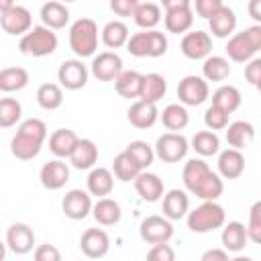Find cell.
<instances>
[{
	"label": "cell",
	"instance_id": "11",
	"mask_svg": "<svg viewBox=\"0 0 261 261\" xmlns=\"http://www.w3.org/2000/svg\"><path fill=\"white\" fill-rule=\"evenodd\" d=\"M139 234L145 243L149 245H159V243H169V239L173 237V224L159 216V214H151L147 218L141 220L139 224Z\"/></svg>",
	"mask_w": 261,
	"mask_h": 261
},
{
	"label": "cell",
	"instance_id": "36",
	"mask_svg": "<svg viewBox=\"0 0 261 261\" xmlns=\"http://www.w3.org/2000/svg\"><path fill=\"white\" fill-rule=\"evenodd\" d=\"M128 37H130L128 27L122 20H110L100 31V39H102V43L108 49H120V47H124L126 41H128Z\"/></svg>",
	"mask_w": 261,
	"mask_h": 261
},
{
	"label": "cell",
	"instance_id": "49",
	"mask_svg": "<svg viewBox=\"0 0 261 261\" xmlns=\"http://www.w3.org/2000/svg\"><path fill=\"white\" fill-rule=\"evenodd\" d=\"M245 80L253 88H259L261 86V59L259 57L247 61V65H245Z\"/></svg>",
	"mask_w": 261,
	"mask_h": 261
},
{
	"label": "cell",
	"instance_id": "19",
	"mask_svg": "<svg viewBox=\"0 0 261 261\" xmlns=\"http://www.w3.org/2000/svg\"><path fill=\"white\" fill-rule=\"evenodd\" d=\"M80 249L88 259H102L110 251V237L102 228H88L80 239Z\"/></svg>",
	"mask_w": 261,
	"mask_h": 261
},
{
	"label": "cell",
	"instance_id": "1",
	"mask_svg": "<svg viewBox=\"0 0 261 261\" xmlns=\"http://www.w3.org/2000/svg\"><path fill=\"white\" fill-rule=\"evenodd\" d=\"M181 181L184 188L200 198L202 202H216L224 192V181L216 171L210 169V165L204 159H188L181 169Z\"/></svg>",
	"mask_w": 261,
	"mask_h": 261
},
{
	"label": "cell",
	"instance_id": "50",
	"mask_svg": "<svg viewBox=\"0 0 261 261\" xmlns=\"http://www.w3.org/2000/svg\"><path fill=\"white\" fill-rule=\"evenodd\" d=\"M222 6V2L220 0H196V4H194V8H196V14L198 16H202V18H210L218 8Z\"/></svg>",
	"mask_w": 261,
	"mask_h": 261
},
{
	"label": "cell",
	"instance_id": "38",
	"mask_svg": "<svg viewBox=\"0 0 261 261\" xmlns=\"http://www.w3.org/2000/svg\"><path fill=\"white\" fill-rule=\"evenodd\" d=\"M159 118L163 122V126L169 130V133H179L188 126L190 122V114H188V108L181 106V104H167L163 108V112H159Z\"/></svg>",
	"mask_w": 261,
	"mask_h": 261
},
{
	"label": "cell",
	"instance_id": "2",
	"mask_svg": "<svg viewBox=\"0 0 261 261\" xmlns=\"http://www.w3.org/2000/svg\"><path fill=\"white\" fill-rule=\"evenodd\" d=\"M45 139L47 124L41 118H27L18 124L14 137L10 139V153L20 161H31L41 153Z\"/></svg>",
	"mask_w": 261,
	"mask_h": 261
},
{
	"label": "cell",
	"instance_id": "55",
	"mask_svg": "<svg viewBox=\"0 0 261 261\" xmlns=\"http://www.w3.org/2000/svg\"><path fill=\"white\" fill-rule=\"evenodd\" d=\"M6 249H8V247H6V243H4V241H0V261H4V259H6Z\"/></svg>",
	"mask_w": 261,
	"mask_h": 261
},
{
	"label": "cell",
	"instance_id": "5",
	"mask_svg": "<svg viewBox=\"0 0 261 261\" xmlns=\"http://www.w3.org/2000/svg\"><path fill=\"white\" fill-rule=\"evenodd\" d=\"M186 222L192 232L204 234L222 228V224L226 222V212L218 202H202L186 214Z\"/></svg>",
	"mask_w": 261,
	"mask_h": 261
},
{
	"label": "cell",
	"instance_id": "12",
	"mask_svg": "<svg viewBox=\"0 0 261 261\" xmlns=\"http://www.w3.org/2000/svg\"><path fill=\"white\" fill-rule=\"evenodd\" d=\"M122 69V57L116 51H102L90 63V71L98 82H114Z\"/></svg>",
	"mask_w": 261,
	"mask_h": 261
},
{
	"label": "cell",
	"instance_id": "17",
	"mask_svg": "<svg viewBox=\"0 0 261 261\" xmlns=\"http://www.w3.org/2000/svg\"><path fill=\"white\" fill-rule=\"evenodd\" d=\"M6 247L16 255H27L35 247V230L27 222H14L6 228Z\"/></svg>",
	"mask_w": 261,
	"mask_h": 261
},
{
	"label": "cell",
	"instance_id": "16",
	"mask_svg": "<svg viewBox=\"0 0 261 261\" xmlns=\"http://www.w3.org/2000/svg\"><path fill=\"white\" fill-rule=\"evenodd\" d=\"M92 196L86 192V190H80V188H73L69 190L63 200H61V210L67 218L71 220H84L90 212H92Z\"/></svg>",
	"mask_w": 261,
	"mask_h": 261
},
{
	"label": "cell",
	"instance_id": "39",
	"mask_svg": "<svg viewBox=\"0 0 261 261\" xmlns=\"http://www.w3.org/2000/svg\"><path fill=\"white\" fill-rule=\"evenodd\" d=\"M141 80L143 73L135 71V69H122L118 73V77L114 80V90L122 96V98H139L141 92Z\"/></svg>",
	"mask_w": 261,
	"mask_h": 261
},
{
	"label": "cell",
	"instance_id": "33",
	"mask_svg": "<svg viewBox=\"0 0 261 261\" xmlns=\"http://www.w3.org/2000/svg\"><path fill=\"white\" fill-rule=\"evenodd\" d=\"M241 102H243V96H241L239 88H234V86H230V84H222V86L216 88L214 94H212V106L220 108V110L226 112L228 116H230L234 110H239Z\"/></svg>",
	"mask_w": 261,
	"mask_h": 261
},
{
	"label": "cell",
	"instance_id": "26",
	"mask_svg": "<svg viewBox=\"0 0 261 261\" xmlns=\"http://www.w3.org/2000/svg\"><path fill=\"white\" fill-rule=\"evenodd\" d=\"M39 16H41V22L45 29L49 31H59V29H65L67 22H69V8L61 2H45L39 10Z\"/></svg>",
	"mask_w": 261,
	"mask_h": 261
},
{
	"label": "cell",
	"instance_id": "3",
	"mask_svg": "<svg viewBox=\"0 0 261 261\" xmlns=\"http://www.w3.org/2000/svg\"><path fill=\"white\" fill-rule=\"evenodd\" d=\"M259 49H261V24H253V27H247L245 31L228 37L224 53H226L228 61L247 63L257 57Z\"/></svg>",
	"mask_w": 261,
	"mask_h": 261
},
{
	"label": "cell",
	"instance_id": "31",
	"mask_svg": "<svg viewBox=\"0 0 261 261\" xmlns=\"http://www.w3.org/2000/svg\"><path fill=\"white\" fill-rule=\"evenodd\" d=\"M94 220L102 226H114L120 222L122 218V210H120V204L112 198H98L96 204H92V212Z\"/></svg>",
	"mask_w": 261,
	"mask_h": 261
},
{
	"label": "cell",
	"instance_id": "53",
	"mask_svg": "<svg viewBox=\"0 0 261 261\" xmlns=\"http://www.w3.org/2000/svg\"><path fill=\"white\" fill-rule=\"evenodd\" d=\"M249 14L253 20H261V0H251L249 2Z\"/></svg>",
	"mask_w": 261,
	"mask_h": 261
},
{
	"label": "cell",
	"instance_id": "34",
	"mask_svg": "<svg viewBox=\"0 0 261 261\" xmlns=\"http://www.w3.org/2000/svg\"><path fill=\"white\" fill-rule=\"evenodd\" d=\"M31 82V75L24 67L12 65V67H4L0 69V92L12 94V92H20L22 88H27Z\"/></svg>",
	"mask_w": 261,
	"mask_h": 261
},
{
	"label": "cell",
	"instance_id": "48",
	"mask_svg": "<svg viewBox=\"0 0 261 261\" xmlns=\"http://www.w3.org/2000/svg\"><path fill=\"white\" fill-rule=\"evenodd\" d=\"M35 261H63L61 257V251L51 245V243H43L39 247H35Z\"/></svg>",
	"mask_w": 261,
	"mask_h": 261
},
{
	"label": "cell",
	"instance_id": "45",
	"mask_svg": "<svg viewBox=\"0 0 261 261\" xmlns=\"http://www.w3.org/2000/svg\"><path fill=\"white\" fill-rule=\"evenodd\" d=\"M247 237L249 243L259 245L261 243V202H255L249 210V222H247Z\"/></svg>",
	"mask_w": 261,
	"mask_h": 261
},
{
	"label": "cell",
	"instance_id": "20",
	"mask_svg": "<svg viewBox=\"0 0 261 261\" xmlns=\"http://www.w3.org/2000/svg\"><path fill=\"white\" fill-rule=\"evenodd\" d=\"M208 29H210L212 37H216V39H228V37H232L234 35V29H237V14H234V10L230 6H226V4H222L208 18Z\"/></svg>",
	"mask_w": 261,
	"mask_h": 261
},
{
	"label": "cell",
	"instance_id": "24",
	"mask_svg": "<svg viewBox=\"0 0 261 261\" xmlns=\"http://www.w3.org/2000/svg\"><path fill=\"white\" fill-rule=\"evenodd\" d=\"M135 190L141 196V200H145V202H159L165 194L163 179L151 171H141L135 177Z\"/></svg>",
	"mask_w": 261,
	"mask_h": 261
},
{
	"label": "cell",
	"instance_id": "28",
	"mask_svg": "<svg viewBox=\"0 0 261 261\" xmlns=\"http://www.w3.org/2000/svg\"><path fill=\"white\" fill-rule=\"evenodd\" d=\"M167 92V82L161 73L151 71L145 73L141 80V92H139V100L147 102V104H157Z\"/></svg>",
	"mask_w": 261,
	"mask_h": 261
},
{
	"label": "cell",
	"instance_id": "8",
	"mask_svg": "<svg viewBox=\"0 0 261 261\" xmlns=\"http://www.w3.org/2000/svg\"><path fill=\"white\" fill-rule=\"evenodd\" d=\"M165 31L173 35H186L194 24V10L190 0H163Z\"/></svg>",
	"mask_w": 261,
	"mask_h": 261
},
{
	"label": "cell",
	"instance_id": "14",
	"mask_svg": "<svg viewBox=\"0 0 261 261\" xmlns=\"http://www.w3.org/2000/svg\"><path fill=\"white\" fill-rule=\"evenodd\" d=\"M88 75H90V71L82 59H65L57 69L59 86L65 90H73V92L82 90L88 84Z\"/></svg>",
	"mask_w": 261,
	"mask_h": 261
},
{
	"label": "cell",
	"instance_id": "47",
	"mask_svg": "<svg viewBox=\"0 0 261 261\" xmlns=\"http://www.w3.org/2000/svg\"><path fill=\"white\" fill-rule=\"evenodd\" d=\"M145 261H175V251H173L171 245L159 243V245H153L149 249Z\"/></svg>",
	"mask_w": 261,
	"mask_h": 261
},
{
	"label": "cell",
	"instance_id": "41",
	"mask_svg": "<svg viewBox=\"0 0 261 261\" xmlns=\"http://www.w3.org/2000/svg\"><path fill=\"white\" fill-rule=\"evenodd\" d=\"M37 104L43 110H57L63 104V90L59 84L47 82L37 88Z\"/></svg>",
	"mask_w": 261,
	"mask_h": 261
},
{
	"label": "cell",
	"instance_id": "13",
	"mask_svg": "<svg viewBox=\"0 0 261 261\" xmlns=\"http://www.w3.org/2000/svg\"><path fill=\"white\" fill-rule=\"evenodd\" d=\"M0 27L6 35L12 37H22L33 29V16L29 8L20 4H12L4 14H0Z\"/></svg>",
	"mask_w": 261,
	"mask_h": 261
},
{
	"label": "cell",
	"instance_id": "15",
	"mask_svg": "<svg viewBox=\"0 0 261 261\" xmlns=\"http://www.w3.org/2000/svg\"><path fill=\"white\" fill-rule=\"evenodd\" d=\"M181 53L188 57V59H206L210 53H212V37L206 33V31H188L184 37H181V45H179Z\"/></svg>",
	"mask_w": 261,
	"mask_h": 261
},
{
	"label": "cell",
	"instance_id": "18",
	"mask_svg": "<svg viewBox=\"0 0 261 261\" xmlns=\"http://www.w3.org/2000/svg\"><path fill=\"white\" fill-rule=\"evenodd\" d=\"M39 181L45 190H61L69 181V167L63 159H51L43 163L39 171Z\"/></svg>",
	"mask_w": 261,
	"mask_h": 261
},
{
	"label": "cell",
	"instance_id": "56",
	"mask_svg": "<svg viewBox=\"0 0 261 261\" xmlns=\"http://www.w3.org/2000/svg\"><path fill=\"white\" fill-rule=\"evenodd\" d=\"M228 261H255L253 257H247V255H237L234 259H228Z\"/></svg>",
	"mask_w": 261,
	"mask_h": 261
},
{
	"label": "cell",
	"instance_id": "51",
	"mask_svg": "<svg viewBox=\"0 0 261 261\" xmlns=\"http://www.w3.org/2000/svg\"><path fill=\"white\" fill-rule=\"evenodd\" d=\"M137 4H139L137 0H112L110 2V10L116 16H133Z\"/></svg>",
	"mask_w": 261,
	"mask_h": 261
},
{
	"label": "cell",
	"instance_id": "43",
	"mask_svg": "<svg viewBox=\"0 0 261 261\" xmlns=\"http://www.w3.org/2000/svg\"><path fill=\"white\" fill-rule=\"evenodd\" d=\"M22 106L16 98H0V128H12L20 122Z\"/></svg>",
	"mask_w": 261,
	"mask_h": 261
},
{
	"label": "cell",
	"instance_id": "32",
	"mask_svg": "<svg viewBox=\"0 0 261 261\" xmlns=\"http://www.w3.org/2000/svg\"><path fill=\"white\" fill-rule=\"evenodd\" d=\"M96 161H98V147L92 139H80L73 153L69 155V163L71 167L75 169H92L96 167Z\"/></svg>",
	"mask_w": 261,
	"mask_h": 261
},
{
	"label": "cell",
	"instance_id": "30",
	"mask_svg": "<svg viewBox=\"0 0 261 261\" xmlns=\"http://www.w3.org/2000/svg\"><path fill=\"white\" fill-rule=\"evenodd\" d=\"M126 118L135 128H151L159 120L157 104H147V102L137 100L135 104H130V108L126 112Z\"/></svg>",
	"mask_w": 261,
	"mask_h": 261
},
{
	"label": "cell",
	"instance_id": "46",
	"mask_svg": "<svg viewBox=\"0 0 261 261\" xmlns=\"http://www.w3.org/2000/svg\"><path fill=\"white\" fill-rule=\"evenodd\" d=\"M204 124H206V128L212 130V133L224 130V128L228 126V114L210 104V106L206 108V112H204Z\"/></svg>",
	"mask_w": 261,
	"mask_h": 261
},
{
	"label": "cell",
	"instance_id": "40",
	"mask_svg": "<svg viewBox=\"0 0 261 261\" xmlns=\"http://www.w3.org/2000/svg\"><path fill=\"white\" fill-rule=\"evenodd\" d=\"M110 171H112V175H114L116 179H120V181H135V177H137L143 169L139 167V163H137L126 151H120V153L114 157Z\"/></svg>",
	"mask_w": 261,
	"mask_h": 261
},
{
	"label": "cell",
	"instance_id": "23",
	"mask_svg": "<svg viewBox=\"0 0 261 261\" xmlns=\"http://www.w3.org/2000/svg\"><path fill=\"white\" fill-rule=\"evenodd\" d=\"M86 192L96 198H108L114 190V175L108 167H92L86 179Z\"/></svg>",
	"mask_w": 261,
	"mask_h": 261
},
{
	"label": "cell",
	"instance_id": "44",
	"mask_svg": "<svg viewBox=\"0 0 261 261\" xmlns=\"http://www.w3.org/2000/svg\"><path fill=\"white\" fill-rule=\"evenodd\" d=\"M124 151L139 163V167L145 171L153 161H155V153H153V147L147 143V141H130Z\"/></svg>",
	"mask_w": 261,
	"mask_h": 261
},
{
	"label": "cell",
	"instance_id": "29",
	"mask_svg": "<svg viewBox=\"0 0 261 261\" xmlns=\"http://www.w3.org/2000/svg\"><path fill=\"white\" fill-rule=\"evenodd\" d=\"M77 141H80V137L71 128H57L49 137V151L57 159H69V155L73 153Z\"/></svg>",
	"mask_w": 261,
	"mask_h": 261
},
{
	"label": "cell",
	"instance_id": "9",
	"mask_svg": "<svg viewBox=\"0 0 261 261\" xmlns=\"http://www.w3.org/2000/svg\"><path fill=\"white\" fill-rule=\"evenodd\" d=\"M188 149L190 141L181 133H163L161 137H157L153 153L163 163H179L188 155Z\"/></svg>",
	"mask_w": 261,
	"mask_h": 261
},
{
	"label": "cell",
	"instance_id": "10",
	"mask_svg": "<svg viewBox=\"0 0 261 261\" xmlns=\"http://www.w3.org/2000/svg\"><path fill=\"white\" fill-rule=\"evenodd\" d=\"M177 98L181 106H200L210 98L208 82L202 75H186L177 84Z\"/></svg>",
	"mask_w": 261,
	"mask_h": 261
},
{
	"label": "cell",
	"instance_id": "7",
	"mask_svg": "<svg viewBox=\"0 0 261 261\" xmlns=\"http://www.w3.org/2000/svg\"><path fill=\"white\" fill-rule=\"evenodd\" d=\"M57 35L49 29H45L43 24L33 27L27 35L20 37L18 41V51L27 57H47L51 53H55L57 49Z\"/></svg>",
	"mask_w": 261,
	"mask_h": 261
},
{
	"label": "cell",
	"instance_id": "25",
	"mask_svg": "<svg viewBox=\"0 0 261 261\" xmlns=\"http://www.w3.org/2000/svg\"><path fill=\"white\" fill-rule=\"evenodd\" d=\"M220 241H222V249L226 253H241L249 243L245 224L239 222V220L224 222L222 224V232H220Z\"/></svg>",
	"mask_w": 261,
	"mask_h": 261
},
{
	"label": "cell",
	"instance_id": "22",
	"mask_svg": "<svg viewBox=\"0 0 261 261\" xmlns=\"http://www.w3.org/2000/svg\"><path fill=\"white\" fill-rule=\"evenodd\" d=\"M190 212V196L184 190H169L163 194V218L171 220H181Z\"/></svg>",
	"mask_w": 261,
	"mask_h": 261
},
{
	"label": "cell",
	"instance_id": "21",
	"mask_svg": "<svg viewBox=\"0 0 261 261\" xmlns=\"http://www.w3.org/2000/svg\"><path fill=\"white\" fill-rule=\"evenodd\" d=\"M218 175L220 179H237L245 171V155L237 149H224L218 151Z\"/></svg>",
	"mask_w": 261,
	"mask_h": 261
},
{
	"label": "cell",
	"instance_id": "6",
	"mask_svg": "<svg viewBox=\"0 0 261 261\" xmlns=\"http://www.w3.org/2000/svg\"><path fill=\"white\" fill-rule=\"evenodd\" d=\"M167 37L161 31H139L126 41V51L133 57H161L167 53Z\"/></svg>",
	"mask_w": 261,
	"mask_h": 261
},
{
	"label": "cell",
	"instance_id": "4",
	"mask_svg": "<svg viewBox=\"0 0 261 261\" xmlns=\"http://www.w3.org/2000/svg\"><path fill=\"white\" fill-rule=\"evenodd\" d=\"M69 49L73 51L75 59H86L94 57L98 49V24L82 16L69 27Z\"/></svg>",
	"mask_w": 261,
	"mask_h": 261
},
{
	"label": "cell",
	"instance_id": "42",
	"mask_svg": "<svg viewBox=\"0 0 261 261\" xmlns=\"http://www.w3.org/2000/svg\"><path fill=\"white\" fill-rule=\"evenodd\" d=\"M190 145H192V149H194L200 157H212V155H216V153L220 151V139H218V135L212 133V130H198V133L192 137Z\"/></svg>",
	"mask_w": 261,
	"mask_h": 261
},
{
	"label": "cell",
	"instance_id": "35",
	"mask_svg": "<svg viewBox=\"0 0 261 261\" xmlns=\"http://www.w3.org/2000/svg\"><path fill=\"white\" fill-rule=\"evenodd\" d=\"M133 20L141 31H155V27L161 22V6L155 2H139Z\"/></svg>",
	"mask_w": 261,
	"mask_h": 261
},
{
	"label": "cell",
	"instance_id": "27",
	"mask_svg": "<svg viewBox=\"0 0 261 261\" xmlns=\"http://www.w3.org/2000/svg\"><path fill=\"white\" fill-rule=\"evenodd\" d=\"M224 137H226V143L230 149L241 151L253 143L255 126L247 120H234V122H228V126L224 128Z\"/></svg>",
	"mask_w": 261,
	"mask_h": 261
},
{
	"label": "cell",
	"instance_id": "37",
	"mask_svg": "<svg viewBox=\"0 0 261 261\" xmlns=\"http://www.w3.org/2000/svg\"><path fill=\"white\" fill-rule=\"evenodd\" d=\"M230 75V61L222 55H208L202 63V77L206 82H224Z\"/></svg>",
	"mask_w": 261,
	"mask_h": 261
},
{
	"label": "cell",
	"instance_id": "52",
	"mask_svg": "<svg viewBox=\"0 0 261 261\" xmlns=\"http://www.w3.org/2000/svg\"><path fill=\"white\" fill-rule=\"evenodd\" d=\"M200 261H228V253L224 249H218V247H212V249H206L200 257Z\"/></svg>",
	"mask_w": 261,
	"mask_h": 261
},
{
	"label": "cell",
	"instance_id": "54",
	"mask_svg": "<svg viewBox=\"0 0 261 261\" xmlns=\"http://www.w3.org/2000/svg\"><path fill=\"white\" fill-rule=\"evenodd\" d=\"M12 4H14L12 0H0V14H4V12H6V10L12 6Z\"/></svg>",
	"mask_w": 261,
	"mask_h": 261
}]
</instances>
